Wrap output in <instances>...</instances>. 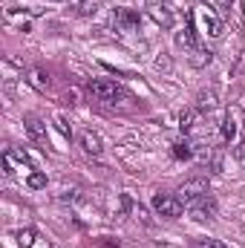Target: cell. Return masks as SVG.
Listing matches in <instances>:
<instances>
[{
	"label": "cell",
	"mask_w": 245,
	"mask_h": 248,
	"mask_svg": "<svg viewBox=\"0 0 245 248\" xmlns=\"http://www.w3.org/2000/svg\"><path fill=\"white\" fill-rule=\"evenodd\" d=\"M87 93L92 95V101H116V98H127V90H124L119 81H110V78H92L87 81Z\"/></svg>",
	"instance_id": "cell-1"
},
{
	"label": "cell",
	"mask_w": 245,
	"mask_h": 248,
	"mask_svg": "<svg viewBox=\"0 0 245 248\" xmlns=\"http://www.w3.org/2000/svg\"><path fill=\"white\" fill-rule=\"evenodd\" d=\"M208 190H211V185H208V179L205 176H193V179H187V182H182L179 185V190H176V196H179V202L182 205H196L202 196H208Z\"/></svg>",
	"instance_id": "cell-2"
},
{
	"label": "cell",
	"mask_w": 245,
	"mask_h": 248,
	"mask_svg": "<svg viewBox=\"0 0 245 248\" xmlns=\"http://www.w3.org/2000/svg\"><path fill=\"white\" fill-rule=\"evenodd\" d=\"M153 211L159 217H165V219H179L184 205L179 202V196H173V193H156L153 196Z\"/></svg>",
	"instance_id": "cell-3"
},
{
	"label": "cell",
	"mask_w": 245,
	"mask_h": 248,
	"mask_svg": "<svg viewBox=\"0 0 245 248\" xmlns=\"http://www.w3.org/2000/svg\"><path fill=\"white\" fill-rule=\"evenodd\" d=\"M190 214L196 222H211V219H216V202L211 196H202L196 205H190Z\"/></svg>",
	"instance_id": "cell-4"
},
{
	"label": "cell",
	"mask_w": 245,
	"mask_h": 248,
	"mask_svg": "<svg viewBox=\"0 0 245 248\" xmlns=\"http://www.w3.org/2000/svg\"><path fill=\"white\" fill-rule=\"evenodd\" d=\"M240 122H243V110L240 107H231L222 119V139L225 141H234L237 133H240Z\"/></svg>",
	"instance_id": "cell-5"
},
{
	"label": "cell",
	"mask_w": 245,
	"mask_h": 248,
	"mask_svg": "<svg viewBox=\"0 0 245 248\" xmlns=\"http://www.w3.org/2000/svg\"><path fill=\"white\" fill-rule=\"evenodd\" d=\"M23 127H26V133H29L32 141H38V144L46 141V127H44V122H41L35 113H26V116H23Z\"/></svg>",
	"instance_id": "cell-6"
},
{
	"label": "cell",
	"mask_w": 245,
	"mask_h": 248,
	"mask_svg": "<svg viewBox=\"0 0 245 248\" xmlns=\"http://www.w3.org/2000/svg\"><path fill=\"white\" fill-rule=\"evenodd\" d=\"M216 104H219V90H216V87L199 90V95H196V110H199V113H211Z\"/></svg>",
	"instance_id": "cell-7"
},
{
	"label": "cell",
	"mask_w": 245,
	"mask_h": 248,
	"mask_svg": "<svg viewBox=\"0 0 245 248\" xmlns=\"http://www.w3.org/2000/svg\"><path fill=\"white\" fill-rule=\"evenodd\" d=\"M147 12H150V17H153L159 26H165V29H170V26H173V15H170L162 3H150V6H147Z\"/></svg>",
	"instance_id": "cell-8"
},
{
	"label": "cell",
	"mask_w": 245,
	"mask_h": 248,
	"mask_svg": "<svg viewBox=\"0 0 245 248\" xmlns=\"http://www.w3.org/2000/svg\"><path fill=\"white\" fill-rule=\"evenodd\" d=\"M81 147H84V153L87 156H101V139L92 133V130H87V133H81Z\"/></svg>",
	"instance_id": "cell-9"
},
{
	"label": "cell",
	"mask_w": 245,
	"mask_h": 248,
	"mask_svg": "<svg viewBox=\"0 0 245 248\" xmlns=\"http://www.w3.org/2000/svg\"><path fill=\"white\" fill-rule=\"evenodd\" d=\"M98 6H101V0H69V9H72L78 17H90V15H95Z\"/></svg>",
	"instance_id": "cell-10"
},
{
	"label": "cell",
	"mask_w": 245,
	"mask_h": 248,
	"mask_svg": "<svg viewBox=\"0 0 245 248\" xmlns=\"http://www.w3.org/2000/svg\"><path fill=\"white\" fill-rule=\"evenodd\" d=\"M176 46L179 49H196V38H193V17L187 15V26L182 32H176Z\"/></svg>",
	"instance_id": "cell-11"
},
{
	"label": "cell",
	"mask_w": 245,
	"mask_h": 248,
	"mask_svg": "<svg viewBox=\"0 0 245 248\" xmlns=\"http://www.w3.org/2000/svg\"><path fill=\"white\" fill-rule=\"evenodd\" d=\"M26 81H29V87L38 90V93H46V90H49V75H46L44 69H29V72H26Z\"/></svg>",
	"instance_id": "cell-12"
},
{
	"label": "cell",
	"mask_w": 245,
	"mask_h": 248,
	"mask_svg": "<svg viewBox=\"0 0 245 248\" xmlns=\"http://www.w3.org/2000/svg\"><path fill=\"white\" fill-rule=\"evenodd\" d=\"M138 12H133V9H116V23L122 26V29H136L138 26Z\"/></svg>",
	"instance_id": "cell-13"
},
{
	"label": "cell",
	"mask_w": 245,
	"mask_h": 248,
	"mask_svg": "<svg viewBox=\"0 0 245 248\" xmlns=\"http://www.w3.org/2000/svg\"><path fill=\"white\" fill-rule=\"evenodd\" d=\"M205 29H208L211 38H222V23H219V17L211 12V6L205 9Z\"/></svg>",
	"instance_id": "cell-14"
},
{
	"label": "cell",
	"mask_w": 245,
	"mask_h": 248,
	"mask_svg": "<svg viewBox=\"0 0 245 248\" xmlns=\"http://www.w3.org/2000/svg\"><path fill=\"white\" fill-rule=\"evenodd\" d=\"M196 116H199V110H196V107L182 110V116H179V130H182V133H190V130L196 127Z\"/></svg>",
	"instance_id": "cell-15"
},
{
	"label": "cell",
	"mask_w": 245,
	"mask_h": 248,
	"mask_svg": "<svg viewBox=\"0 0 245 248\" xmlns=\"http://www.w3.org/2000/svg\"><path fill=\"white\" fill-rule=\"evenodd\" d=\"M214 58V52H208V49H193V55H190V66H196V69H202V66H208Z\"/></svg>",
	"instance_id": "cell-16"
},
{
	"label": "cell",
	"mask_w": 245,
	"mask_h": 248,
	"mask_svg": "<svg viewBox=\"0 0 245 248\" xmlns=\"http://www.w3.org/2000/svg\"><path fill=\"white\" fill-rule=\"evenodd\" d=\"M17 243H20V248H32L35 246V228H23V231H17Z\"/></svg>",
	"instance_id": "cell-17"
},
{
	"label": "cell",
	"mask_w": 245,
	"mask_h": 248,
	"mask_svg": "<svg viewBox=\"0 0 245 248\" xmlns=\"http://www.w3.org/2000/svg\"><path fill=\"white\" fill-rule=\"evenodd\" d=\"M173 156H176V159H190V156H193V147H190L187 141H179V144H173Z\"/></svg>",
	"instance_id": "cell-18"
},
{
	"label": "cell",
	"mask_w": 245,
	"mask_h": 248,
	"mask_svg": "<svg viewBox=\"0 0 245 248\" xmlns=\"http://www.w3.org/2000/svg\"><path fill=\"white\" fill-rule=\"evenodd\" d=\"M193 248H225V246L219 240H208L205 237V240H193Z\"/></svg>",
	"instance_id": "cell-19"
},
{
	"label": "cell",
	"mask_w": 245,
	"mask_h": 248,
	"mask_svg": "<svg viewBox=\"0 0 245 248\" xmlns=\"http://www.w3.org/2000/svg\"><path fill=\"white\" fill-rule=\"evenodd\" d=\"M46 185V176H44V173H32V176H29V187H32V190H38V187H44Z\"/></svg>",
	"instance_id": "cell-20"
},
{
	"label": "cell",
	"mask_w": 245,
	"mask_h": 248,
	"mask_svg": "<svg viewBox=\"0 0 245 248\" xmlns=\"http://www.w3.org/2000/svg\"><path fill=\"white\" fill-rule=\"evenodd\" d=\"M55 124H58V130H61L66 139H72V127H69V122H66L63 116H58V119H55Z\"/></svg>",
	"instance_id": "cell-21"
},
{
	"label": "cell",
	"mask_w": 245,
	"mask_h": 248,
	"mask_svg": "<svg viewBox=\"0 0 245 248\" xmlns=\"http://www.w3.org/2000/svg\"><path fill=\"white\" fill-rule=\"evenodd\" d=\"M133 214H136V217H138V219H141L144 225H153V219L147 217V211H144V205H136V208H133Z\"/></svg>",
	"instance_id": "cell-22"
},
{
	"label": "cell",
	"mask_w": 245,
	"mask_h": 248,
	"mask_svg": "<svg viewBox=\"0 0 245 248\" xmlns=\"http://www.w3.org/2000/svg\"><path fill=\"white\" fill-rule=\"evenodd\" d=\"M61 104H69V107L78 104V93H75V90H66V93L61 95Z\"/></svg>",
	"instance_id": "cell-23"
},
{
	"label": "cell",
	"mask_w": 245,
	"mask_h": 248,
	"mask_svg": "<svg viewBox=\"0 0 245 248\" xmlns=\"http://www.w3.org/2000/svg\"><path fill=\"white\" fill-rule=\"evenodd\" d=\"M95 248H119V240H110V237H101V240H95Z\"/></svg>",
	"instance_id": "cell-24"
},
{
	"label": "cell",
	"mask_w": 245,
	"mask_h": 248,
	"mask_svg": "<svg viewBox=\"0 0 245 248\" xmlns=\"http://www.w3.org/2000/svg\"><path fill=\"white\" fill-rule=\"evenodd\" d=\"M245 75V52L240 55V61H237V66H234V78H243Z\"/></svg>",
	"instance_id": "cell-25"
},
{
	"label": "cell",
	"mask_w": 245,
	"mask_h": 248,
	"mask_svg": "<svg viewBox=\"0 0 245 248\" xmlns=\"http://www.w3.org/2000/svg\"><path fill=\"white\" fill-rule=\"evenodd\" d=\"M234 156H237V162L245 168V144H237V147H234Z\"/></svg>",
	"instance_id": "cell-26"
},
{
	"label": "cell",
	"mask_w": 245,
	"mask_h": 248,
	"mask_svg": "<svg viewBox=\"0 0 245 248\" xmlns=\"http://www.w3.org/2000/svg\"><path fill=\"white\" fill-rule=\"evenodd\" d=\"M156 69H170V58L162 52V58H156Z\"/></svg>",
	"instance_id": "cell-27"
},
{
	"label": "cell",
	"mask_w": 245,
	"mask_h": 248,
	"mask_svg": "<svg viewBox=\"0 0 245 248\" xmlns=\"http://www.w3.org/2000/svg\"><path fill=\"white\" fill-rule=\"evenodd\" d=\"M231 3H234V0H222V6H231Z\"/></svg>",
	"instance_id": "cell-28"
}]
</instances>
